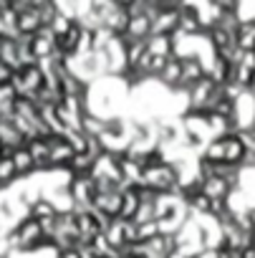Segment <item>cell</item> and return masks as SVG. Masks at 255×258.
<instances>
[{"label":"cell","instance_id":"obj_1","mask_svg":"<svg viewBox=\"0 0 255 258\" xmlns=\"http://www.w3.org/2000/svg\"><path fill=\"white\" fill-rule=\"evenodd\" d=\"M11 81H13L18 96H28V99L36 101L38 91L46 86V71H43L41 63H28V66L13 71V79Z\"/></svg>","mask_w":255,"mask_h":258},{"label":"cell","instance_id":"obj_2","mask_svg":"<svg viewBox=\"0 0 255 258\" xmlns=\"http://www.w3.org/2000/svg\"><path fill=\"white\" fill-rule=\"evenodd\" d=\"M142 187H149V190H154V192H177V187H180L177 167L169 165V162H162V165H157V167L144 170Z\"/></svg>","mask_w":255,"mask_h":258},{"label":"cell","instance_id":"obj_3","mask_svg":"<svg viewBox=\"0 0 255 258\" xmlns=\"http://www.w3.org/2000/svg\"><path fill=\"white\" fill-rule=\"evenodd\" d=\"M68 192L76 203V210H86V208H94L99 187H96V180L91 175H76L68 185Z\"/></svg>","mask_w":255,"mask_h":258},{"label":"cell","instance_id":"obj_4","mask_svg":"<svg viewBox=\"0 0 255 258\" xmlns=\"http://www.w3.org/2000/svg\"><path fill=\"white\" fill-rule=\"evenodd\" d=\"M48 145H51V170H66L76 155L73 145L63 137V135H48Z\"/></svg>","mask_w":255,"mask_h":258},{"label":"cell","instance_id":"obj_5","mask_svg":"<svg viewBox=\"0 0 255 258\" xmlns=\"http://www.w3.org/2000/svg\"><path fill=\"white\" fill-rule=\"evenodd\" d=\"M0 63L8 66L11 71L23 69V56H21L18 36H0Z\"/></svg>","mask_w":255,"mask_h":258},{"label":"cell","instance_id":"obj_6","mask_svg":"<svg viewBox=\"0 0 255 258\" xmlns=\"http://www.w3.org/2000/svg\"><path fill=\"white\" fill-rule=\"evenodd\" d=\"M129 41H147L152 36V16L144 13V8L139 13H132L129 18V26H126V33H124Z\"/></svg>","mask_w":255,"mask_h":258},{"label":"cell","instance_id":"obj_7","mask_svg":"<svg viewBox=\"0 0 255 258\" xmlns=\"http://www.w3.org/2000/svg\"><path fill=\"white\" fill-rule=\"evenodd\" d=\"M94 208L111 215V218H119V213H121V190H101L94 200Z\"/></svg>","mask_w":255,"mask_h":258},{"label":"cell","instance_id":"obj_8","mask_svg":"<svg viewBox=\"0 0 255 258\" xmlns=\"http://www.w3.org/2000/svg\"><path fill=\"white\" fill-rule=\"evenodd\" d=\"M139 203H142V195H139V185H126L121 190V213L119 218L121 220H132L139 210Z\"/></svg>","mask_w":255,"mask_h":258},{"label":"cell","instance_id":"obj_9","mask_svg":"<svg viewBox=\"0 0 255 258\" xmlns=\"http://www.w3.org/2000/svg\"><path fill=\"white\" fill-rule=\"evenodd\" d=\"M41 28H43V21H41V11L38 8H26L23 13H18V26H16L18 36H33Z\"/></svg>","mask_w":255,"mask_h":258},{"label":"cell","instance_id":"obj_10","mask_svg":"<svg viewBox=\"0 0 255 258\" xmlns=\"http://www.w3.org/2000/svg\"><path fill=\"white\" fill-rule=\"evenodd\" d=\"M200 79H205V66L200 58H182V79H180V89H192Z\"/></svg>","mask_w":255,"mask_h":258},{"label":"cell","instance_id":"obj_11","mask_svg":"<svg viewBox=\"0 0 255 258\" xmlns=\"http://www.w3.org/2000/svg\"><path fill=\"white\" fill-rule=\"evenodd\" d=\"M180 79H182V58L172 56L167 61V66L162 69V74L157 76V81L164 86V89H180Z\"/></svg>","mask_w":255,"mask_h":258},{"label":"cell","instance_id":"obj_12","mask_svg":"<svg viewBox=\"0 0 255 258\" xmlns=\"http://www.w3.org/2000/svg\"><path fill=\"white\" fill-rule=\"evenodd\" d=\"M11 157H13V165H16L21 180L36 175V160H33V155H31V150H28L26 145H23V147H16Z\"/></svg>","mask_w":255,"mask_h":258},{"label":"cell","instance_id":"obj_13","mask_svg":"<svg viewBox=\"0 0 255 258\" xmlns=\"http://www.w3.org/2000/svg\"><path fill=\"white\" fill-rule=\"evenodd\" d=\"M202 192L210 198V200H225L227 195H230V182L225 180V177H217V175H212V177H205L202 180Z\"/></svg>","mask_w":255,"mask_h":258},{"label":"cell","instance_id":"obj_14","mask_svg":"<svg viewBox=\"0 0 255 258\" xmlns=\"http://www.w3.org/2000/svg\"><path fill=\"white\" fill-rule=\"evenodd\" d=\"M147 51L152 56H175V41L164 33H152L147 38Z\"/></svg>","mask_w":255,"mask_h":258},{"label":"cell","instance_id":"obj_15","mask_svg":"<svg viewBox=\"0 0 255 258\" xmlns=\"http://www.w3.org/2000/svg\"><path fill=\"white\" fill-rule=\"evenodd\" d=\"M242 157H245V147H242L237 132L225 135V162H227V165H237V167H242Z\"/></svg>","mask_w":255,"mask_h":258},{"label":"cell","instance_id":"obj_16","mask_svg":"<svg viewBox=\"0 0 255 258\" xmlns=\"http://www.w3.org/2000/svg\"><path fill=\"white\" fill-rule=\"evenodd\" d=\"M28 213H31L33 218H38V220H46V218H56V215H58V208H56V203H53L48 195H38V198L31 203Z\"/></svg>","mask_w":255,"mask_h":258},{"label":"cell","instance_id":"obj_17","mask_svg":"<svg viewBox=\"0 0 255 258\" xmlns=\"http://www.w3.org/2000/svg\"><path fill=\"white\" fill-rule=\"evenodd\" d=\"M94 165H96V157H94V155H89V152H76L73 160H71V165H68V170H71L73 175H91V172H94Z\"/></svg>","mask_w":255,"mask_h":258},{"label":"cell","instance_id":"obj_18","mask_svg":"<svg viewBox=\"0 0 255 258\" xmlns=\"http://www.w3.org/2000/svg\"><path fill=\"white\" fill-rule=\"evenodd\" d=\"M237 46L242 51H255V21L240 23V28H237Z\"/></svg>","mask_w":255,"mask_h":258},{"label":"cell","instance_id":"obj_19","mask_svg":"<svg viewBox=\"0 0 255 258\" xmlns=\"http://www.w3.org/2000/svg\"><path fill=\"white\" fill-rule=\"evenodd\" d=\"M18 177V170L13 165V157H0V182H3V190H8Z\"/></svg>","mask_w":255,"mask_h":258},{"label":"cell","instance_id":"obj_20","mask_svg":"<svg viewBox=\"0 0 255 258\" xmlns=\"http://www.w3.org/2000/svg\"><path fill=\"white\" fill-rule=\"evenodd\" d=\"M137 225H139V223H137ZM157 235H162V228H159L157 220H149V223H142V225H139V243H147V240H152V238H157Z\"/></svg>","mask_w":255,"mask_h":258},{"label":"cell","instance_id":"obj_21","mask_svg":"<svg viewBox=\"0 0 255 258\" xmlns=\"http://www.w3.org/2000/svg\"><path fill=\"white\" fill-rule=\"evenodd\" d=\"M58 258H81V248H71V250H61Z\"/></svg>","mask_w":255,"mask_h":258},{"label":"cell","instance_id":"obj_22","mask_svg":"<svg viewBox=\"0 0 255 258\" xmlns=\"http://www.w3.org/2000/svg\"><path fill=\"white\" fill-rule=\"evenodd\" d=\"M109 3H111V6H119V8H132L137 0H109Z\"/></svg>","mask_w":255,"mask_h":258},{"label":"cell","instance_id":"obj_23","mask_svg":"<svg viewBox=\"0 0 255 258\" xmlns=\"http://www.w3.org/2000/svg\"><path fill=\"white\" fill-rule=\"evenodd\" d=\"M240 258H255V245H247L245 250H242V255Z\"/></svg>","mask_w":255,"mask_h":258},{"label":"cell","instance_id":"obj_24","mask_svg":"<svg viewBox=\"0 0 255 258\" xmlns=\"http://www.w3.org/2000/svg\"><path fill=\"white\" fill-rule=\"evenodd\" d=\"M247 91L255 96V71H252V76H250V86H247Z\"/></svg>","mask_w":255,"mask_h":258},{"label":"cell","instance_id":"obj_25","mask_svg":"<svg viewBox=\"0 0 255 258\" xmlns=\"http://www.w3.org/2000/svg\"><path fill=\"white\" fill-rule=\"evenodd\" d=\"M247 215H250V223H252V228H255V205L247 210Z\"/></svg>","mask_w":255,"mask_h":258},{"label":"cell","instance_id":"obj_26","mask_svg":"<svg viewBox=\"0 0 255 258\" xmlns=\"http://www.w3.org/2000/svg\"><path fill=\"white\" fill-rule=\"evenodd\" d=\"M121 258H142V255H137V253H132V250H126V253H121Z\"/></svg>","mask_w":255,"mask_h":258},{"label":"cell","instance_id":"obj_27","mask_svg":"<svg viewBox=\"0 0 255 258\" xmlns=\"http://www.w3.org/2000/svg\"><path fill=\"white\" fill-rule=\"evenodd\" d=\"M0 155H3V142H0Z\"/></svg>","mask_w":255,"mask_h":258},{"label":"cell","instance_id":"obj_28","mask_svg":"<svg viewBox=\"0 0 255 258\" xmlns=\"http://www.w3.org/2000/svg\"><path fill=\"white\" fill-rule=\"evenodd\" d=\"M0 190H3V182H0Z\"/></svg>","mask_w":255,"mask_h":258},{"label":"cell","instance_id":"obj_29","mask_svg":"<svg viewBox=\"0 0 255 258\" xmlns=\"http://www.w3.org/2000/svg\"><path fill=\"white\" fill-rule=\"evenodd\" d=\"M0 258H8V255H0Z\"/></svg>","mask_w":255,"mask_h":258}]
</instances>
